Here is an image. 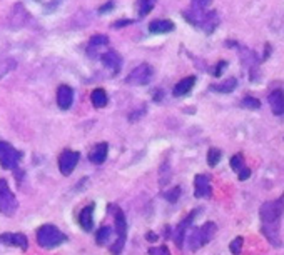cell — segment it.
Masks as SVG:
<instances>
[{
  "label": "cell",
  "instance_id": "1",
  "mask_svg": "<svg viewBox=\"0 0 284 255\" xmlns=\"http://www.w3.org/2000/svg\"><path fill=\"white\" fill-rule=\"evenodd\" d=\"M67 240L65 234H62L56 225L52 223H45V225L37 229V244L42 249H56Z\"/></svg>",
  "mask_w": 284,
  "mask_h": 255
},
{
  "label": "cell",
  "instance_id": "2",
  "mask_svg": "<svg viewBox=\"0 0 284 255\" xmlns=\"http://www.w3.org/2000/svg\"><path fill=\"white\" fill-rule=\"evenodd\" d=\"M284 212V194L276 200H267L261 205L259 217L263 225H271V223H281V217Z\"/></svg>",
  "mask_w": 284,
  "mask_h": 255
},
{
  "label": "cell",
  "instance_id": "3",
  "mask_svg": "<svg viewBox=\"0 0 284 255\" xmlns=\"http://www.w3.org/2000/svg\"><path fill=\"white\" fill-rule=\"evenodd\" d=\"M19 209V202L15 199L14 192L10 190L7 180L0 179V212L5 217H12Z\"/></svg>",
  "mask_w": 284,
  "mask_h": 255
},
{
  "label": "cell",
  "instance_id": "4",
  "mask_svg": "<svg viewBox=\"0 0 284 255\" xmlns=\"http://www.w3.org/2000/svg\"><path fill=\"white\" fill-rule=\"evenodd\" d=\"M22 160V152L17 150L12 144L0 140V165L3 168H17Z\"/></svg>",
  "mask_w": 284,
  "mask_h": 255
},
{
  "label": "cell",
  "instance_id": "5",
  "mask_svg": "<svg viewBox=\"0 0 284 255\" xmlns=\"http://www.w3.org/2000/svg\"><path fill=\"white\" fill-rule=\"evenodd\" d=\"M152 75H154L152 65L141 64V65L135 67V69L131 70V73L127 75L126 82L129 85H147L151 80H152Z\"/></svg>",
  "mask_w": 284,
  "mask_h": 255
},
{
  "label": "cell",
  "instance_id": "6",
  "mask_svg": "<svg viewBox=\"0 0 284 255\" xmlns=\"http://www.w3.org/2000/svg\"><path fill=\"white\" fill-rule=\"evenodd\" d=\"M79 159H80V154L76 150H64L59 157V170L62 175H71L74 172V168L79 164Z\"/></svg>",
  "mask_w": 284,
  "mask_h": 255
},
{
  "label": "cell",
  "instance_id": "7",
  "mask_svg": "<svg viewBox=\"0 0 284 255\" xmlns=\"http://www.w3.org/2000/svg\"><path fill=\"white\" fill-rule=\"evenodd\" d=\"M194 197L197 199H211L212 197V185L211 177L206 174H197L194 177Z\"/></svg>",
  "mask_w": 284,
  "mask_h": 255
},
{
  "label": "cell",
  "instance_id": "8",
  "mask_svg": "<svg viewBox=\"0 0 284 255\" xmlns=\"http://www.w3.org/2000/svg\"><path fill=\"white\" fill-rule=\"evenodd\" d=\"M197 210H199V209H196L194 212H190V215H188V217H186L184 220H182V222L176 227V230H174L172 240H174V244H176V245L179 247V249H182V245H184V240H186V237H188V227L192 225L194 219H196Z\"/></svg>",
  "mask_w": 284,
  "mask_h": 255
},
{
  "label": "cell",
  "instance_id": "9",
  "mask_svg": "<svg viewBox=\"0 0 284 255\" xmlns=\"http://www.w3.org/2000/svg\"><path fill=\"white\" fill-rule=\"evenodd\" d=\"M261 232L267 238V242L279 249L283 247V238H281V223H271V225H261Z\"/></svg>",
  "mask_w": 284,
  "mask_h": 255
},
{
  "label": "cell",
  "instance_id": "10",
  "mask_svg": "<svg viewBox=\"0 0 284 255\" xmlns=\"http://www.w3.org/2000/svg\"><path fill=\"white\" fill-rule=\"evenodd\" d=\"M0 242L3 245H9V247H17L20 250H27L29 249V240L24 234H14V232H5L0 235Z\"/></svg>",
  "mask_w": 284,
  "mask_h": 255
},
{
  "label": "cell",
  "instance_id": "11",
  "mask_svg": "<svg viewBox=\"0 0 284 255\" xmlns=\"http://www.w3.org/2000/svg\"><path fill=\"white\" fill-rule=\"evenodd\" d=\"M74 104V90L69 85H60L57 89V105L62 110H69Z\"/></svg>",
  "mask_w": 284,
  "mask_h": 255
},
{
  "label": "cell",
  "instance_id": "12",
  "mask_svg": "<svg viewBox=\"0 0 284 255\" xmlns=\"http://www.w3.org/2000/svg\"><path fill=\"white\" fill-rule=\"evenodd\" d=\"M94 209H95L94 203H89L79 214V225L82 227V230H85V232H91L94 229Z\"/></svg>",
  "mask_w": 284,
  "mask_h": 255
},
{
  "label": "cell",
  "instance_id": "13",
  "mask_svg": "<svg viewBox=\"0 0 284 255\" xmlns=\"http://www.w3.org/2000/svg\"><path fill=\"white\" fill-rule=\"evenodd\" d=\"M100 60H102V64L106 65L112 73H119L120 67H122V58H120V55L115 50H107L106 54L100 55Z\"/></svg>",
  "mask_w": 284,
  "mask_h": 255
},
{
  "label": "cell",
  "instance_id": "14",
  "mask_svg": "<svg viewBox=\"0 0 284 255\" xmlns=\"http://www.w3.org/2000/svg\"><path fill=\"white\" fill-rule=\"evenodd\" d=\"M107 154H109V144L106 142L95 144L94 147H92V150L89 152V160H91L94 165H100V164L106 162Z\"/></svg>",
  "mask_w": 284,
  "mask_h": 255
},
{
  "label": "cell",
  "instance_id": "15",
  "mask_svg": "<svg viewBox=\"0 0 284 255\" xmlns=\"http://www.w3.org/2000/svg\"><path fill=\"white\" fill-rule=\"evenodd\" d=\"M267 100H269V107L274 115H283L284 113V92L279 89L272 90L269 93V97H267Z\"/></svg>",
  "mask_w": 284,
  "mask_h": 255
},
{
  "label": "cell",
  "instance_id": "16",
  "mask_svg": "<svg viewBox=\"0 0 284 255\" xmlns=\"http://www.w3.org/2000/svg\"><path fill=\"white\" fill-rule=\"evenodd\" d=\"M217 23H219V17H217L216 12H204L197 27L204 30L206 34H212L217 29Z\"/></svg>",
  "mask_w": 284,
  "mask_h": 255
},
{
  "label": "cell",
  "instance_id": "17",
  "mask_svg": "<svg viewBox=\"0 0 284 255\" xmlns=\"http://www.w3.org/2000/svg\"><path fill=\"white\" fill-rule=\"evenodd\" d=\"M194 85H196V77H194V75L184 77L182 80H179L177 84L174 85L172 95L174 97H184V95H188L190 90L194 89Z\"/></svg>",
  "mask_w": 284,
  "mask_h": 255
},
{
  "label": "cell",
  "instance_id": "18",
  "mask_svg": "<svg viewBox=\"0 0 284 255\" xmlns=\"http://www.w3.org/2000/svg\"><path fill=\"white\" fill-rule=\"evenodd\" d=\"M111 212L114 214V222H115V232H117V237H127V220L124 212L117 209V207L111 205Z\"/></svg>",
  "mask_w": 284,
  "mask_h": 255
},
{
  "label": "cell",
  "instance_id": "19",
  "mask_svg": "<svg viewBox=\"0 0 284 255\" xmlns=\"http://www.w3.org/2000/svg\"><path fill=\"white\" fill-rule=\"evenodd\" d=\"M149 32L151 34H167L174 30L172 20H167V18H159V20H152L149 23Z\"/></svg>",
  "mask_w": 284,
  "mask_h": 255
},
{
  "label": "cell",
  "instance_id": "20",
  "mask_svg": "<svg viewBox=\"0 0 284 255\" xmlns=\"http://www.w3.org/2000/svg\"><path fill=\"white\" fill-rule=\"evenodd\" d=\"M217 232V225L214 222H206L204 225L199 227V238H201V244L206 245L214 238V235Z\"/></svg>",
  "mask_w": 284,
  "mask_h": 255
},
{
  "label": "cell",
  "instance_id": "21",
  "mask_svg": "<svg viewBox=\"0 0 284 255\" xmlns=\"http://www.w3.org/2000/svg\"><path fill=\"white\" fill-rule=\"evenodd\" d=\"M236 87H237V80L234 77H229V78H226L224 82H221V84L211 85V90L212 92H219V93H231V92H234Z\"/></svg>",
  "mask_w": 284,
  "mask_h": 255
},
{
  "label": "cell",
  "instance_id": "22",
  "mask_svg": "<svg viewBox=\"0 0 284 255\" xmlns=\"http://www.w3.org/2000/svg\"><path fill=\"white\" fill-rule=\"evenodd\" d=\"M91 102H92V105H94L95 109H104V107H106L107 102H109V97H107L106 90H104V89H95V90H92V93H91Z\"/></svg>",
  "mask_w": 284,
  "mask_h": 255
},
{
  "label": "cell",
  "instance_id": "23",
  "mask_svg": "<svg viewBox=\"0 0 284 255\" xmlns=\"http://www.w3.org/2000/svg\"><path fill=\"white\" fill-rule=\"evenodd\" d=\"M170 180H172V167H170L169 160H166V162H162L161 168H159V183L162 187H166L170 183Z\"/></svg>",
  "mask_w": 284,
  "mask_h": 255
},
{
  "label": "cell",
  "instance_id": "24",
  "mask_svg": "<svg viewBox=\"0 0 284 255\" xmlns=\"http://www.w3.org/2000/svg\"><path fill=\"white\" fill-rule=\"evenodd\" d=\"M112 242V229L111 227H100L95 234V244L97 245H109Z\"/></svg>",
  "mask_w": 284,
  "mask_h": 255
},
{
  "label": "cell",
  "instance_id": "25",
  "mask_svg": "<svg viewBox=\"0 0 284 255\" xmlns=\"http://www.w3.org/2000/svg\"><path fill=\"white\" fill-rule=\"evenodd\" d=\"M221 159H223V152L219 150V148H216V147H211L208 150V165L209 167H216L217 164L221 162Z\"/></svg>",
  "mask_w": 284,
  "mask_h": 255
},
{
  "label": "cell",
  "instance_id": "26",
  "mask_svg": "<svg viewBox=\"0 0 284 255\" xmlns=\"http://www.w3.org/2000/svg\"><path fill=\"white\" fill-rule=\"evenodd\" d=\"M186 238H188L189 249H190V250H194V252H196V250H199L201 247H202L201 238H199V229H194L192 232H190Z\"/></svg>",
  "mask_w": 284,
  "mask_h": 255
},
{
  "label": "cell",
  "instance_id": "27",
  "mask_svg": "<svg viewBox=\"0 0 284 255\" xmlns=\"http://www.w3.org/2000/svg\"><path fill=\"white\" fill-rule=\"evenodd\" d=\"M154 5H155V0H137L139 17H146V15L154 9Z\"/></svg>",
  "mask_w": 284,
  "mask_h": 255
},
{
  "label": "cell",
  "instance_id": "28",
  "mask_svg": "<svg viewBox=\"0 0 284 255\" xmlns=\"http://www.w3.org/2000/svg\"><path fill=\"white\" fill-rule=\"evenodd\" d=\"M241 107L249 109V110H258V109H261V102L259 99H256V97H244V99L241 100Z\"/></svg>",
  "mask_w": 284,
  "mask_h": 255
},
{
  "label": "cell",
  "instance_id": "29",
  "mask_svg": "<svg viewBox=\"0 0 284 255\" xmlns=\"http://www.w3.org/2000/svg\"><path fill=\"white\" fill-rule=\"evenodd\" d=\"M181 194H182V190H181V187H172V189H169V190H166L164 194H162V197H164L167 202H170V203H176L179 197H181Z\"/></svg>",
  "mask_w": 284,
  "mask_h": 255
},
{
  "label": "cell",
  "instance_id": "30",
  "mask_svg": "<svg viewBox=\"0 0 284 255\" xmlns=\"http://www.w3.org/2000/svg\"><path fill=\"white\" fill-rule=\"evenodd\" d=\"M243 244H244V238L241 237V235H237L234 240L229 244V250H231V254L232 255H239L241 252H243Z\"/></svg>",
  "mask_w": 284,
  "mask_h": 255
},
{
  "label": "cell",
  "instance_id": "31",
  "mask_svg": "<svg viewBox=\"0 0 284 255\" xmlns=\"http://www.w3.org/2000/svg\"><path fill=\"white\" fill-rule=\"evenodd\" d=\"M36 2L40 3L45 12H54V9H57L64 0H36Z\"/></svg>",
  "mask_w": 284,
  "mask_h": 255
},
{
  "label": "cell",
  "instance_id": "32",
  "mask_svg": "<svg viewBox=\"0 0 284 255\" xmlns=\"http://www.w3.org/2000/svg\"><path fill=\"white\" fill-rule=\"evenodd\" d=\"M231 168L234 172H237V174L243 170V168H244V157H243V154H236L234 157H232V159H231Z\"/></svg>",
  "mask_w": 284,
  "mask_h": 255
},
{
  "label": "cell",
  "instance_id": "33",
  "mask_svg": "<svg viewBox=\"0 0 284 255\" xmlns=\"http://www.w3.org/2000/svg\"><path fill=\"white\" fill-rule=\"evenodd\" d=\"M107 44H109V38L106 37V35H94V37H91V40H89V49L107 45Z\"/></svg>",
  "mask_w": 284,
  "mask_h": 255
},
{
  "label": "cell",
  "instance_id": "34",
  "mask_svg": "<svg viewBox=\"0 0 284 255\" xmlns=\"http://www.w3.org/2000/svg\"><path fill=\"white\" fill-rule=\"evenodd\" d=\"M124 245H126V237H117V240L114 242V244L111 245V252L112 255H120L122 252Z\"/></svg>",
  "mask_w": 284,
  "mask_h": 255
},
{
  "label": "cell",
  "instance_id": "35",
  "mask_svg": "<svg viewBox=\"0 0 284 255\" xmlns=\"http://www.w3.org/2000/svg\"><path fill=\"white\" fill-rule=\"evenodd\" d=\"M147 254H149V255H170L169 249H167L166 245H162V247H151V249L147 250Z\"/></svg>",
  "mask_w": 284,
  "mask_h": 255
},
{
  "label": "cell",
  "instance_id": "36",
  "mask_svg": "<svg viewBox=\"0 0 284 255\" xmlns=\"http://www.w3.org/2000/svg\"><path fill=\"white\" fill-rule=\"evenodd\" d=\"M227 67V62L226 60H221L219 64H216V67H212L211 69V73L214 77H221V73H223V70Z\"/></svg>",
  "mask_w": 284,
  "mask_h": 255
},
{
  "label": "cell",
  "instance_id": "37",
  "mask_svg": "<svg viewBox=\"0 0 284 255\" xmlns=\"http://www.w3.org/2000/svg\"><path fill=\"white\" fill-rule=\"evenodd\" d=\"M211 2L212 0H192V5L199 10H204L208 5H211Z\"/></svg>",
  "mask_w": 284,
  "mask_h": 255
},
{
  "label": "cell",
  "instance_id": "38",
  "mask_svg": "<svg viewBox=\"0 0 284 255\" xmlns=\"http://www.w3.org/2000/svg\"><path fill=\"white\" fill-rule=\"evenodd\" d=\"M249 177H251V170H249L247 167H244L243 170L237 174V179H239V180H247Z\"/></svg>",
  "mask_w": 284,
  "mask_h": 255
},
{
  "label": "cell",
  "instance_id": "39",
  "mask_svg": "<svg viewBox=\"0 0 284 255\" xmlns=\"http://www.w3.org/2000/svg\"><path fill=\"white\" fill-rule=\"evenodd\" d=\"M112 7H114V2H109V3H106V5H102V7H100V9H99V14H100V15H102V14H107V12L112 9Z\"/></svg>",
  "mask_w": 284,
  "mask_h": 255
},
{
  "label": "cell",
  "instance_id": "40",
  "mask_svg": "<svg viewBox=\"0 0 284 255\" xmlns=\"http://www.w3.org/2000/svg\"><path fill=\"white\" fill-rule=\"evenodd\" d=\"M132 20H117V22H114V29H119V27H126V25H131Z\"/></svg>",
  "mask_w": 284,
  "mask_h": 255
},
{
  "label": "cell",
  "instance_id": "41",
  "mask_svg": "<svg viewBox=\"0 0 284 255\" xmlns=\"http://www.w3.org/2000/svg\"><path fill=\"white\" fill-rule=\"evenodd\" d=\"M157 234H155V232H147L146 234V240L147 242H155V240H157Z\"/></svg>",
  "mask_w": 284,
  "mask_h": 255
}]
</instances>
